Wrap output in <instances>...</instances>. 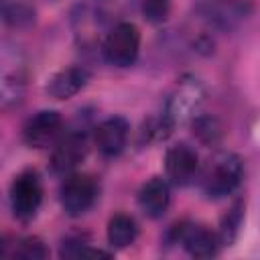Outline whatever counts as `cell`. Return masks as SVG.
I'll use <instances>...</instances> for the list:
<instances>
[{"label":"cell","instance_id":"obj_11","mask_svg":"<svg viewBox=\"0 0 260 260\" xmlns=\"http://www.w3.org/2000/svg\"><path fill=\"white\" fill-rule=\"evenodd\" d=\"M128 134H130V124L122 116H112L95 128L93 142L104 156H118L126 148Z\"/></svg>","mask_w":260,"mask_h":260},{"label":"cell","instance_id":"obj_19","mask_svg":"<svg viewBox=\"0 0 260 260\" xmlns=\"http://www.w3.org/2000/svg\"><path fill=\"white\" fill-rule=\"evenodd\" d=\"M193 132H195V136H197L201 142H207V144L217 142L219 136H221L219 124H217L213 118H205V116L195 118V122H193Z\"/></svg>","mask_w":260,"mask_h":260},{"label":"cell","instance_id":"obj_16","mask_svg":"<svg viewBox=\"0 0 260 260\" xmlns=\"http://www.w3.org/2000/svg\"><path fill=\"white\" fill-rule=\"evenodd\" d=\"M242 219H244V203L238 201L228 213L225 217L221 219V225H219V240L221 244H232L240 232V225H242Z\"/></svg>","mask_w":260,"mask_h":260},{"label":"cell","instance_id":"obj_1","mask_svg":"<svg viewBox=\"0 0 260 260\" xmlns=\"http://www.w3.org/2000/svg\"><path fill=\"white\" fill-rule=\"evenodd\" d=\"M244 179L242 158L234 152H217L213 154L199 175V187L209 199H221L232 195Z\"/></svg>","mask_w":260,"mask_h":260},{"label":"cell","instance_id":"obj_12","mask_svg":"<svg viewBox=\"0 0 260 260\" xmlns=\"http://www.w3.org/2000/svg\"><path fill=\"white\" fill-rule=\"evenodd\" d=\"M87 81H89V71L85 67L71 65L53 73L45 85V91L53 100H69L75 93H79Z\"/></svg>","mask_w":260,"mask_h":260},{"label":"cell","instance_id":"obj_14","mask_svg":"<svg viewBox=\"0 0 260 260\" xmlns=\"http://www.w3.org/2000/svg\"><path fill=\"white\" fill-rule=\"evenodd\" d=\"M106 236H108V244L114 250H122V248H128V246L134 244V240L138 236V225L130 215L116 213L108 221Z\"/></svg>","mask_w":260,"mask_h":260},{"label":"cell","instance_id":"obj_13","mask_svg":"<svg viewBox=\"0 0 260 260\" xmlns=\"http://www.w3.org/2000/svg\"><path fill=\"white\" fill-rule=\"evenodd\" d=\"M171 203V187L162 177L148 179L138 191V205L150 219H158L167 213Z\"/></svg>","mask_w":260,"mask_h":260},{"label":"cell","instance_id":"obj_18","mask_svg":"<svg viewBox=\"0 0 260 260\" xmlns=\"http://www.w3.org/2000/svg\"><path fill=\"white\" fill-rule=\"evenodd\" d=\"M140 8L148 22L160 24L171 14V0H140Z\"/></svg>","mask_w":260,"mask_h":260},{"label":"cell","instance_id":"obj_5","mask_svg":"<svg viewBox=\"0 0 260 260\" xmlns=\"http://www.w3.org/2000/svg\"><path fill=\"white\" fill-rule=\"evenodd\" d=\"M98 197V185L93 177L85 173L69 175L61 185V207L69 217H79L91 209Z\"/></svg>","mask_w":260,"mask_h":260},{"label":"cell","instance_id":"obj_10","mask_svg":"<svg viewBox=\"0 0 260 260\" xmlns=\"http://www.w3.org/2000/svg\"><path fill=\"white\" fill-rule=\"evenodd\" d=\"M177 242L183 244L189 256L193 258H211L219 252L221 240L217 234L197 223H181L177 225Z\"/></svg>","mask_w":260,"mask_h":260},{"label":"cell","instance_id":"obj_15","mask_svg":"<svg viewBox=\"0 0 260 260\" xmlns=\"http://www.w3.org/2000/svg\"><path fill=\"white\" fill-rule=\"evenodd\" d=\"M134 4L136 0H95V18H100L102 22H122L120 18L132 12Z\"/></svg>","mask_w":260,"mask_h":260},{"label":"cell","instance_id":"obj_17","mask_svg":"<svg viewBox=\"0 0 260 260\" xmlns=\"http://www.w3.org/2000/svg\"><path fill=\"white\" fill-rule=\"evenodd\" d=\"M49 250L45 248L43 240L39 238H24L14 246L12 256L16 258H24V260H39V258H47Z\"/></svg>","mask_w":260,"mask_h":260},{"label":"cell","instance_id":"obj_2","mask_svg":"<svg viewBox=\"0 0 260 260\" xmlns=\"http://www.w3.org/2000/svg\"><path fill=\"white\" fill-rule=\"evenodd\" d=\"M26 61L16 45H0V104H18L26 89Z\"/></svg>","mask_w":260,"mask_h":260},{"label":"cell","instance_id":"obj_4","mask_svg":"<svg viewBox=\"0 0 260 260\" xmlns=\"http://www.w3.org/2000/svg\"><path fill=\"white\" fill-rule=\"evenodd\" d=\"M43 203V185L41 177L32 169L20 171L10 185V207L16 219L30 221Z\"/></svg>","mask_w":260,"mask_h":260},{"label":"cell","instance_id":"obj_7","mask_svg":"<svg viewBox=\"0 0 260 260\" xmlns=\"http://www.w3.org/2000/svg\"><path fill=\"white\" fill-rule=\"evenodd\" d=\"M87 156V136L83 132H67L53 142L51 169L53 173H71Z\"/></svg>","mask_w":260,"mask_h":260},{"label":"cell","instance_id":"obj_8","mask_svg":"<svg viewBox=\"0 0 260 260\" xmlns=\"http://www.w3.org/2000/svg\"><path fill=\"white\" fill-rule=\"evenodd\" d=\"M63 126V118L57 110H41L30 116L22 128V140L30 148H47L51 146Z\"/></svg>","mask_w":260,"mask_h":260},{"label":"cell","instance_id":"obj_9","mask_svg":"<svg viewBox=\"0 0 260 260\" xmlns=\"http://www.w3.org/2000/svg\"><path fill=\"white\" fill-rule=\"evenodd\" d=\"M201 98H203V89L195 79H181L177 83L175 93L169 98V104L162 116L169 120L171 126L181 124L183 120L195 114V110L201 104Z\"/></svg>","mask_w":260,"mask_h":260},{"label":"cell","instance_id":"obj_3","mask_svg":"<svg viewBox=\"0 0 260 260\" xmlns=\"http://www.w3.org/2000/svg\"><path fill=\"white\" fill-rule=\"evenodd\" d=\"M138 51H140V30L136 24L126 20L116 22L108 30L102 43L104 59L114 67H130L136 61Z\"/></svg>","mask_w":260,"mask_h":260},{"label":"cell","instance_id":"obj_21","mask_svg":"<svg viewBox=\"0 0 260 260\" xmlns=\"http://www.w3.org/2000/svg\"><path fill=\"white\" fill-rule=\"evenodd\" d=\"M2 2H4V0H0V6H2Z\"/></svg>","mask_w":260,"mask_h":260},{"label":"cell","instance_id":"obj_20","mask_svg":"<svg viewBox=\"0 0 260 260\" xmlns=\"http://www.w3.org/2000/svg\"><path fill=\"white\" fill-rule=\"evenodd\" d=\"M6 16V20H12V24H22V22H30L32 20V12L28 10V8H24V6H10L6 12H4Z\"/></svg>","mask_w":260,"mask_h":260},{"label":"cell","instance_id":"obj_6","mask_svg":"<svg viewBox=\"0 0 260 260\" xmlns=\"http://www.w3.org/2000/svg\"><path fill=\"white\" fill-rule=\"evenodd\" d=\"M165 173L169 183L177 187L189 185L199 173V156L195 148H191L185 142L169 146L165 152Z\"/></svg>","mask_w":260,"mask_h":260}]
</instances>
